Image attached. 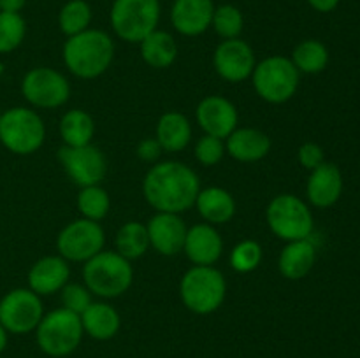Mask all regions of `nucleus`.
I'll return each instance as SVG.
<instances>
[{
    "instance_id": "obj_15",
    "label": "nucleus",
    "mask_w": 360,
    "mask_h": 358,
    "mask_svg": "<svg viewBox=\"0 0 360 358\" xmlns=\"http://www.w3.org/2000/svg\"><path fill=\"white\" fill-rule=\"evenodd\" d=\"M195 119L207 135L227 139L239 123V112L229 98L221 95H207L195 109Z\"/></svg>"
},
{
    "instance_id": "obj_1",
    "label": "nucleus",
    "mask_w": 360,
    "mask_h": 358,
    "mask_svg": "<svg viewBox=\"0 0 360 358\" xmlns=\"http://www.w3.org/2000/svg\"><path fill=\"white\" fill-rule=\"evenodd\" d=\"M200 179L183 161H157L143 181V195L157 213L181 214L195 206Z\"/></svg>"
},
{
    "instance_id": "obj_20",
    "label": "nucleus",
    "mask_w": 360,
    "mask_h": 358,
    "mask_svg": "<svg viewBox=\"0 0 360 358\" xmlns=\"http://www.w3.org/2000/svg\"><path fill=\"white\" fill-rule=\"evenodd\" d=\"M69 262L60 255L42 256L28 270V288L39 297L56 293L69 283Z\"/></svg>"
},
{
    "instance_id": "obj_16",
    "label": "nucleus",
    "mask_w": 360,
    "mask_h": 358,
    "mask_svg": "<svg viewBox=\"0 0 360 358\" xmlns=\"http://www.w3.org/2000/svg\"><path fill=\"white\" fill-rule=\"evenodd\" d=\"M150 246L162 256H174L183 251L186 225L179 214L157 213L146 223Z\"/></svg>"
},
{
    "instance_id": "obj_19",
    "label": "nucleus",
    "mask_w": 360,
    "mask_h": 358,
    "mask_svg": "<svg viewBox=\"0 0 360 358\" xmlns=\"http://www.w3.org/2000/svg\"><path fill=\"white\" fill-rule=\"evenodd\" d=\"M183 251L193 265H214L224 253V239L210 223H197L186 230Z\"/></svg>"
},
{
    "instance_id": "obj_40",
    "label": "nucleus",
    "mask_w": 360,
    "mask_h": 358,
    "mask_svg": "<svg viewBox=\"0 0 360 358\" xmlns=\"http://www.w3.org/2000/svg\"><path fill=\"white\" fill-rule=\"evenodd\" d=\"M27 6V0H0V11L2 13H20Z\"/></svg>"
},
{
    "instance_id": "obj_12",
    "label": "nucleus",
    "mask_w": 360,
    "mask_h": 358,
    "mask_svg": "<svg viewBox=\"0 0 360 358\" xmlns=\"http://www.w3.org/2000/svg\"><path fill=\"white\" fill-rule=\"evenodd\" d=\"M44 316L41 297L30 288H14L0 298V323L14 336L35 332Z\"/></svg>"
},
{
    "instance_id": "obj_38",
    "label": "nucleus",
    "mask_w": 360,
    "mask_h": 358,
    "mask_svg": "<svg viewBox=\"0 0 360 358\" xmlns=\"http://www.w3.org/2000/svg\"><path fill=\"white\" fill-rule=\"evenodd\" d=\"M164 153L160 142L157 140V137H146V139L141 140L136 147V154L146 164H157V160L160 158V154Z\"/></svg>"
},
{
    "instance_id": "obj_13",
    "label": "nucleus",
    "mask_w": 360,
    "mask_h": 358,
    "mask_svg": "<svg viewBox=\"0 0 360 358\" xmlns=\"http://www.w3.org/2000/svg\"><path fill=\"white\" fill-rule=\"evenodd\" d=\"M58 160L70 181L79 188L101 185L108 174L105 154L94 144L86 146H62L58 150Z\"/></svg>"
},
{
    "instance_id": "obj_27",
    "label": "nucleus",
    "mask_w": 360,
    "mask_h": 358,
    "mask_svg": "<svg viewBox=\"0 0 360 358\" xmlns=\"http://www.w3.org/2000/svg\"><path fill=\"white\" fill-rule=\"evenodd\" d=\"M60 137L63 146H86L95 137V119L83 109H70L60 119Z\"/></svg>"
},
{
    "instance_id": "obj_31",
    "label": "nucleus",
    "mask_w": 360,
    "mask_h": 358,
    "mask_svg": "<svg viewBox=\"0 0 360 358\" xmlns=\"http://www.w3.org/2000/svg\"><path fill=\"white\" fill-rule=\"evenodd\" d=\"M77 209L81 216L91 221L104 220L111 209V199L109 193L101 185L84 186L77 193Z\"/></svg>"
},
{
    "instance_id": "obj_2",
    "label": "nucleus",
    "mask_w": 360,
    "mask_h": 358,
    "mask_svg": "<svg viewBox=\"0 0 360 358\" xmlns=\"http://www.w3.org/2000/svg\"><path fill=\"white\" fill-rule=\"evenodd\" d=\"M62 58L72 76L79 79H95L111 67L115 58V41L101 28H88L81 34L67 37Z\"/></svg>"
},
{
    "instance_id": "obj_18",
    "label": "nucleus",
    "mask_w": 360,
    "mask_h": 358,
    "mask_svg": "<svg viewBox=\"0 0 360 358\" xmlns=\"http://www.w3.org/2000/svg\"><path fill=\"white\" fill-rule=\"evenodd\" d=\"M213 0H174L171 7V23L179 35L197 37L211 27Z\"/></svg>"
},
{
    "instance_id": "obj_9",
    "label": "nucleus",
    "mask_w": 360,
    "mask_h": 358,
    "mask_svg": "<svg viewBox=\"0 0 360 358\" xmlns=\"http://www.w3.org/2000/svg\"><path fill=\"white\" fill-rule=\"evenodd\" d=\"M266 220L271 232L285 242L309 239L315 227L308 204L292 193H280L271 200Z\"/></svg>"
},
{
    "instance_id": "obj_34",
    "label": "nucleus",
    "mask_w": 360,
    "mask_h": 358,
    "mask_svg": "<svg viewBox=\"0 0 360 358\" xmlns=\"http://www.w3.org/2000/svg\"><path fill=\"white\" fill-rule=\"evenodd\" d=\"M264 251L262 246L257 241L252 239H246V241L238 242V244L232 248L231 251V267L236 272L248 274L253 272L255 269H259V265L262 263Z\"/></svg>"
},
{
    "instance_id": "obj_7",
    "label": "nucleus",
    "mask_w": 360,
    "mask_h": 358,
    "mask_svg": "<svg viewBox=\"0 0 360 358\" xmlns=\"http://www.w3.org/2000/svg\"><path fill=\"white\" fill-rule=\"evenodd\" d=\"M84 330L79 314L58 307L42 316L35 329L39 350L51 358H65L81 346Z\"/></svg>"
},
{
    "instance_id": "obj_25",
    "label": "nucleus",
    "mask_w": 360,
    "mask_h": 358,
    "mask_svg": "<svg viewBox=\"0 0 360 358\" xmlns=\"http://www.w3.org/2000/svg\"><path fill=\"white\" fill-rule=\"evenodd\" d=\"M155 137L165 153H178L185 150L192 140V123L183 112H164L157 123Z\"/></svg>"
},
{
    "instance_id": "obj_10",
    "label": "nucleus",
    "mask_w": 360,
    "mask_h": 358,
    "mask_svg": "<svg viewBox=\"0 0 360 358\" xmlns=\"http://www.w3.org/2000/svg\"><path fill=\"white\" fill-rule=\"evenodd\" d=\"M105 244V232L98 221L79 220L70 221L69 225L60 230L56 237V249L62 258L67 262L84 263L94 258L97 253L104 249Z\"/></svg>"
},
{
    "instance_id": "obj_21",
    "label": "nucleus",
    "mask_w": 360,
    "mask_h": 358,
    "mask_svg": "<svg viewBox=\"0 0 360 358\" xmlns=\"http://www.w3.org/2000/svg\"><path fill=\"white\" fill-rule=\"evenodd\" d=\"M225 151L234 160L243 164H253L266 158L271 151V139L266 132L259 128H236L225 139Z\"/></svg>"
},
{
    "instance_id": "obj_28",
    "label": "nucleus",
    "mask_w": 360,
    "mask_h": 358,
    "mask_svg": "<svg viewBox=\"0 0 360 358\" xmlns=\"http://www.w3.org/2000/svg\"><path fill=\"white\" fill-rule=\"evenodd\" d=\"M115 246L116 253H120L129 262L141 258L151 248L146 225L139 223V221H127V223H123L120 230L116 232Z\"/></svg>"
},
{
    "instance_id": "obj_3",
    "label": "nucleus",
    "mask_w": 360,
    "mask_h": 358,
    "mask_svg": "<svg viewBox=\"0 0 360 358\" xmlns=\"http://www.w3.org/2000/svg\"><path fill=\"white\" fill-rule=\"evenodd\" d=\"M225 295L227 281L214 265H192L179 281V297L193 314L206 316L218 311Z\"/></svg>"
},
{
    "instance_id": "obj_30",
    "label": "nucleus",
    "mask_w": 360,
    "mask_h": 358,
    "mask_svg": "<svg viewBox=\"0 0 360 358\" xmlns=\"http://www.w3.org/2000/svg\"><path fill=\"white\" fill-rule=\"evenodd\" d=\"M91 18L94 13L86 0H69L58 13V27L65 37H72L90 28Z\"/></svg>"
},
{
    "instance_id": "obj_36",
    "label": "nucleus",
    "mask_w": 360,
    "mask_h": 358,
    "mask_svg": "<svg viewBox=\"0 0 360 358\" xmlns=\"http://www.w3.org/2000/svg\"><path fill=\"white\" fill-rule=\"evenodd\" d=\"M60 298H62V307L74 314H83L88 309V305L94 302V295L84 284L79 283H67L60 290Z\"/></svg>"
},
{
    "instance_id": "obj_23",
    "label": "nucleus",
    "mask_w": 360,
    "mask_h": 358,
    "mask_svg": "<svg viewBox=\"0 0 360 358\" xmlns=\"http://www.w3.org/2000/svg\"><path fill=\"white\" fill-rule=\"evenodd\" d=\"M195 207L206 223L225 225L236 216V200L231 193L220 186L200 188L195 199Z\"/></svg>"
},
{
    "instance_id": "obj_42",
    "label": "nucleus",
    "mask_w": 360,
    "mask_h": 358,
    "mask_svg": "<svg viewBox=\"0 0 360 358\" xmlns=\"http://www.w3.org/2000/svg\"><path fill=\"white\" fill-rule=\"evenodd\" d=\"M0 116H2V112H0Z\"/></svg>"
},
{
    "instance_id": "obj_24",
    "label": "nucleus",
    "mask_w": 360,
    "mask_h": 358,
    "mask_svg": "<svg viewBox=\"0 0 360 358\" xmlns=\"http://www.w3.org/2000/svg\"><path fill=\"white\" fill-rule=\"evenodd\" d=\"M86 336L95 340H109L122 329V316L108 302H91L79 316Z\"/></svg>"
},
{
    "instance_id": "obj_41",
    "label": "nucleus",
    "mask_w": 360,
    "mask_h": 358,
    "mask_svg": "<svg viewBox=\"0 0 360 358\" xmlns=\"http://www.w3.org/2000/svg\"><path fill=\"white\" fill-rule=\"evenodd\" d=\"M7 343H9V332H7V330L2 326V323H0V353L6 351Z\"/></svg>"
},
{
    "instance_id": "obj_5",
    "label": "nucleus",
    "mask_w": 360,
    "mask_h": 358,
    "mask_svg": "<svg viewBox=\"0 0 360 358\" xmlns=\"http://www.w3.org/2000/svg\"><path fill=\"white\" fill-rule=\"evenodd\" d=\"M160 16V0H112L109 9L112 32L129 44H139L157 30Z\"/></svg>"
},
{
    "instance_id": "obj_4",
    "label": "nucleus",
    "mask_w": 360,
    "mask_h": 358,
    "mask_svg": "<svg viewBox=\"0 0 360 358\" xmlns=\"http://www.w3.org/2000/svg\"><path fill=\"white\" fill-rule=\"evenodd\" d=\"M83 279L84 286L95 297L116 298L132 286L134 267L120 253L102 249L94 258L84 262Z\"/></svg>"
},
{
    "instance_id": "obj_14",
    "label": "nucleus",
    "mask_w": 360,
    "mask_h": 358,
    "mask_svg": "<svg viewBox=\"0 0 360 358\" xmlns=\"http://www.w3.org/2000/svg\"><path fill=\"white\" fill-rule=\"evenodd\" d=\"M257 65L252 46L241 37L225 39L213 53V67L218 76L227 83H243L252 77Z\"/></svg>"
},
{
    "instance_id": "obj_22",
    "label": "nucleus",
    "mask_w": 360,
    "mask_h": 358,
    "mask_svg": "<svg viewBox=\"0 0 360 358\" xmlns=\"http://www.w3.org/2000/svg\"><path fill=\"white\" fill-rule=\"evenodd\" d=\"M316 262V246L311 237L292 241L285 244L278 258V269L283 277L290 281H299L309 274Z\"/></svg>"
},
{
    "instance_id": "obj_6",
    "label": "nucleus",
    "mask_w": 360,
    "mask_h": 358,
    "mask_svg": "<svg viewBox=\"0 0 360 358\" xmlns=\"http://www.w3.org/2000/svg\"><path fill=\"white\" fill-rule=\"evenodd\" d=\"M46 140V125L30 107H11L0 116V142L20 157L37 153Z\"/></svg>"
},
{
    "instance_id": "obj_17",
    "label": "nucleus",
    "mask_w": 360,
    "mask_h": 358,
    "mask_svg": "<svg viewBox=\"0 0 360 358\" xmlns=\"http://www.w3.org/2000/svg\"><path fill=\"white\" fill-rule=\"evenodd\" d=\"M343 193V174L340 167L330 161H323L316 168L309 171L306 181V197L311 206L319 209L333 207Z\"/></svg>"
},
{
    "instance_id": "obj_37",
    "label": "nucleus",
    "mask_w": 360,
    "mask_h": 358,
    "mask_svg": "<svg viewBox=\"0 0 360 358\" xmlns=\"http://www.w3.org/2000/svg\"><path fill=\"white\" fill-rule=\"evenodd\" d=\"M297 160L301 164V167H304L306 171H313L319 165H322L326 161V154L320 144L316 142H304L297 151Z\"/></svg>"
},
{
    "instance_id": "obj_8",
    "label": "nucleus",
    "mask_w": 360,
    "mask_h": 358,
    "mask_svg": "<svg viewBox=\"0 0 360 358\" xmlns=\"http://www.w3.org/2000/svg\"><path fill=\"white\" fill-rule=\"evenodd\" d=\"M252 83L257 95L267 104H285L297 93L301 72L290 58L273 55L257 63Z\"/></svg>"
},
{
    "instance_id": "obj_39",
    "label": "nucleus",
    "mask_w": 360,
    "mask_h": 358,
    "mask_svg": "<svg viewBox=\"0 0 360 358\" xmlns=\"http://www.w3.org/2000/svg\"><path fill=\"white\" fill-rule=\"evenodd\" d=\"M341 0H308V4L311 6V9H315L316 13H333L338 6H340Z\"/></svg>"
},
{
    "instance_id": "obj_35",
    "label": "nucleus",
    "mask_w": 360,
    "mask_h": 358,
    "mask_svg": "<svg viewBox=\"0 0 360 358\" xmlns=\"http://www.w3.org/2000/svg\"><path fill=\"white\" fill-rule=\"evenodd\" d=\"M225 153H227L225 151V140L213 135H207V133H204L195 142V147H193L195 160L200 165H204V167H214V165H218L224 160Z\"/></svg>"
},
{
    "instance_id": "obj_26",
    "label": "nucleus",
    "mask_w": 360,
    "mask_h": 358,
    "mask_svg": "<svg viewBox=\"0 0 360 358\" xmlns=\"http://www.w3.org/2000/svg\"><path fill=\"white\" fill-rule=\"evenodd\" d=\"M141 56L151 69H169L178 58V42L169 32L155 30L139 42Z\"/></svg>"
},
{
    "instance_id": "obj_33",
    "label": "nucleus",
    "mask_w": 360,
    "mask_h": 358,
    "mask_svg": "<svg viewBox=\"0 0 360 358\" xmlns=\"http://www.w3.org/2000/svg\"><path fill=\"white\" fill-rule=\"evenodd\" d=\"M27 35V23L20 13L0 11V55L13 53L20 48Z\"/></svg>"
},
{
    "instance_id": "obj_29",
    "label": "nucleus",
    "mask_w": 360,
    "mask_h": 358,
    "mask_svg": "<svg viewBox=\"0 0 360 358\" xmlns=\"http://www.w3.org/2000/svg\"><path fill=\"white\" fill-rule=\"evenodd\" d=\"M290 60L301 74H320L329 65V49L316 39H306L295 46Z\"/></svg>"
},
{
    "instance_id": "obj_32",
    "label": "nucleus",
    "mask_w": 360,
    "mask_h": 358,
    "mask_svg": "<svg viewBox=\"0 0 360 358\" xmlns=\"http://www.w3.org/2000/svg\"><path fill=\"white\" fill-rule=\"evenodd\" d=\"M211 27L217 32L218 37H221V41L238 39L241 37L243 28H245V16L239 7L232 6V4H224V6L214 7Z\"/></svg>"
},
{
    "instance_id": "obj_11",
    "label": "nucleus",
    "mask_w": 360,
    "mask_h": 358,
    "mask_svg": "<svg viewBox=\"0 0 360 358\" xmlns=\"http://www.w3.org/2000/svg\"><path fill=\"white\" fill-rule=\"evenodd\" d=\"M21 95L32 107L56 109L69 100L70 83L51 67H34L21 79Z\"/></svg>"
}]
</instances>
